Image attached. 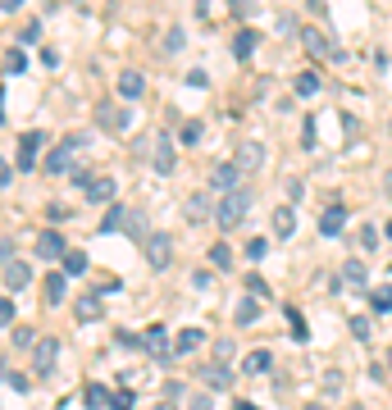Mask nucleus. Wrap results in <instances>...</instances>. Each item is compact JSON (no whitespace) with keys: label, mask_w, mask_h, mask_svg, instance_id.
I'll use <instances>...</instances> for the list:
<instances>
[{"label":"nucleus","mask_w":392,"mask_h":410,"mask_svg":"<svg viewBox=\"0 0 392 410\" xmlns=\"http://www.w3.org/2000/svg\"><path fill=\"white\" fill-rule=\"evenodd\" d=\"M251 201H256V196H251V187L224 192V196H219V205H215V224H219V228H238L242 219L251 215Z\"/></svg>","instance_id":"1"},{"label":"nucleus","mask_w":392,"mask_h":410,"mask_svg":"<svg viewBox=\"0 0 392 410\" xmlns=\"http://www.w3.org/2000/svg\"><path fill=\"white\" fill-rule=\"evenodd\" d=\"M142 251H146V265H151V269H169V260H174V238H169V233H151V238L142 242Z\"/></svg>","instance_id":"2"},{"label":"nucleus","mask_w":392,"mask_h":410,"mask_svg":"<svg viewBox=\"0 0 392 410\" xmlns=\"http://www.w3.org/2000/svg\"><path fill=\"white\" fill-rule=\"evenodd\" d=\"M78 146H82V137H64L60 146H51V155H46V173H69L73 169V155H78Z\"/></svg>","instance_id":"3"},{"label":"nucleus","mask_w":392,"mask_h":410,"mask_svg":"<svg viewBox=\"0 0 392 410\" xmlns=\"http://www.w3.org/2000/svg\"><path fill=\"white\" fill-rule=\"evenodd\" d=\"M96 123H100L105 132H123V128L132 123V114H128L123 105H114V100H100V105H96Z\"/></svg>","instance_id":"4"},{"label":"nucleus","mask_w":392,"mask_h":410,"mask_svg":"<svg viewBox=\"0 0 392 410\" xmlns=\"http://www.w3.org/2000/svg\"><path fill=\"white\" fill-rule=\"evenodd\" d=\"M142 351H146L151 360H169V356H174V342H169V333H164V328L155 324L151 333L142 337Z\"/></svg>","instance_id":"5"},{"label":"nucleus","mask_w":392,"mask_h":410,"mask_svg":"<svg viewBox=\"0 0 392 410\" xmlns=\"http://www.w3.org/2000/svg\"><path fill=\"white\" fill-rule=\"evenodd\" d=\"M55 351H60V342H55V337H42V342L33 346V374H51L55 369Z\"/></svg>","instance_id":"6"},{"label":"nucleus","mask_w":392,"mask_h":410,"mask_svg":"<svg viewBox=\"0 0 392 410\" xmlns=\"http://www.w3.org/2000/svg\"><path fill=\"white\" fill-rule=\"evenodd\" d=\"M233 164H238L242 173H260V164H265V146H260V141H242V146H238V160H233Z\"/></svg>","instance_id":"7"},{"label":"nucleus","mask_w":392,"mask_h":410,"mask_svg":"<svg viewBox=\"0 0 392 410\" xmlns=\"http://www.w3.org/2000/svg\"><path fill=\"white\" fill-rule=\"evenodd\" d=\"M37 251H42V260H64L69 256V242H64V233L46 228L42 238H37Z\"/></svg>","instance_id":"8"},{"label":"nucleus","mask_w":392,"mask_h":410,"mask_svg":"<svg viewBox=\"0 0 392 410\" xmlns=\"http://www.w3.org/2000/svg\"><path fill=\"white\" fill-rule=\"evenodd\" d=\"M238 178H242L238 164H224V160H219L215 169H210V187H215V192H238Z\"/></svg>","instance_id":"9"},{"label":"nucleus","mask_w":392,"mask_h":410,"mask_svg":"<svg viewBox=\"0 0 392 410\" xmlns=\"http://www.w3.org/2000/svg\"><path fill=\"white\" fill-rule=\"evenodd\" d=\"M342 224H347V205H328L324 215H319V233H324V238H338Z\"/></svg>","instance_id":"10"},{"label":"nucleus","mask_w":392,"mask_h":410,"mask_svg":"<svg viewBox=\"0 0 392 410\" xmlns=\"http://www.w3.org/2000/svg\"><path fill=\"white\" fill-rule=\"evenodd\" d=\"M210 215H215V210H210V201H206L201 192H196V196H187V201H183V219H187V224H206Z\"/></svg>","instance_id":"11"},{"label":"nucleus","mask_w":392,"mask_h":410,"mask_svg":"<svg viewBox=\"0 0 392 410\" xmlns=\"http://www.w3.org/2000/svg\"><path fill=\"white\" fill-rule=\"evenodd\" d=\"M142 91H146V78L137 73V69H123V73H119V96L123 100H137Z\"/></svg>","instance_id":"12"},{"label":"nucleus","mask_w":392,"mask_h":410,"mask_svg":"<svg viewBox=\"0 0 392 410\" xmlns=\"http://www.w3.org/2000/svg\"><path fill=\"white\" fill-rule=\"evenodd\" d=\"M28 283H33V269H28L23 260H10V265H5V287H10V292H23Z\"/></svg>","instance_id":"13"},{"label":"nucleus","mask_w":392,"mask_h":410,"mask_svg":"<svg viewBox=\"0 0 392 410\" xmlns=\"http://www.w3.org/2000/svg\"><path fill=\"white\" fill-rule=\"evenodd\" d=\"M87 201L91 205H105V201H114V178H87Z\"/></svg>","instance_id":"14"},{"label":"nucleus","mask_w":392,"mask_h":410,"mask_svg":"<svg viewBox=\"0 0 392 410\" xmlns=\"http://www.w3.org/2000/svg\"><path fill=\"white\" fill-rule=\"evenodd\" d=\"M151 146H155V173H174V141L160 132Z\"/></svg>","instance_id":"15"},{"label":"nucleus","mask_w":392,"mask_h":410,"mask_svg":"<svg viewBox=\"0 0 392 410\" xmlns=\"http://www.w3.org/2000/svg\"><path fill=\"white\" fill-rule=\"evenodd\" d=\"M37 146H42V132H23V141H19V169H37Z\"/></svg>","instance_id":"16"},{"label":"nucleus","mask_w":392,"mask_h":410,"mask_svg":"<svg viewBox=\"0 0 392 410\" xmlns=\"http://www.w3.org/2000/svg\"><path fill=\"white\" fill-rule=\"evenodd\" d=\"M301 42H305V51L315 55V60H333V46L319 37V28H301Z\"/></svg>","instance_id":"17"},{"label":"nucleus","mask_w":392,"mask_h":410,"mask_svg":"<svg viewBox=\"0 0 392 410\" xmlns=\"http://www.w3.org/2000/svg\"><path fill=\"white\" fill-rule=\"evenodd\" d=\"M201 378L210 383V392H224V388L233 383V374H229V365H224V360H219V365H206V369H201Z\"/></svg>","instance_id":"18"},{"label":"nucleus","mask_w":392,"mask_h":410,"mask_svg":"<svg viewBox=\"0 0 392 410\" xmlns=\"http://www.w3.org/2000/svg\"><path fill=\"white\" fill-rule=\"evenodd\" d=\"M274 233H278V238H292L296 233V210L292 205H278V210H274Z\"/></svg>","instance_id":"19"},{"label":"nucleus","mask_w":392,"mask_h":410,"mask_svg":"<svg viewBox=\"0 0 392 410\" xmlns=\"http://www.w3.org/2000/svg\"><path fill=\"white\" fill-rule=\"evenodd\" d=\"M201 342H206V333H201V328H183V333L174 337V356H187V351H196Z\"/></svg>","instance_id":"20"},{"label":"nucleus","mask_w":392,"mask_h":410,"mask_svg":"<svg viewBox=\"0 0 392 410\" xmlns=\"http://www.w3.org/2000/svg\"><path fill=\"white\" fill-rule=\"evenodd\" d=\"M342 278H347L351 287H365V283H370V269H365V260H347V265H342Z\"/></svg>","instance_id":"21"},{"label":"nucleus","mask_w":392,"mask_h":410,"mask_svg":"<svg viewBox=\"0 0 392 410\" xmlns=\"http://www.w3.org/2000/svg\"><path fill=\"white\" fill-rule=\"evenodd\" d=\"M233 55H238V60H251V55H256V33H251V28H242V33L233 37Z\"/></svg>","instance_id":"22"},{"label":"nucleus","mask_w":392,"mask_h":410,"mask_svg":"<svg viewBox=\"0 0 392 410\" xmlns=\"http://www.w3.org/2000/svg\"><path fill=\"white\" fill-rule=\"evenodd\" d=\"M64 278H69V274H46V301H51V305H55V301H64V292H69V283H64Z\"/></svg>","instance_id":"23"},{"label":"nucleus","mask_w":392,"mask_h":410,"mask_svg":"<svg viewBox=\"0 0 392 410\" xmlns=\"http://www.w3.org/2000/svg\"><path fill=\"white\" fill-rule=\"evenodd\" d=\"M78 319H82V324H96L100 319V296H78Z\"/></svg>","instance_id":"24"},{"label":"nucleus","mask_w":392,"mask_h":410,"mask_svg":"<svg viewBox=\"0 0 392 410\" xmlns=\"http://www.w3.org/2000/svg\"><path fill=\"white\" fill-rule=\"evenodd\" d=\"M233 319H238L242 328H247V324H256V319H260V301H256V296H247V301H242L238 310H233Z\"/></svg>","instance_id":"25"},{"label":"nucleus","mask_w":392,"mask_h":410,"mask_svg":"<svg viewBox=\"0 0 392 410\" xmlns=\"http://www.w3.org/2000/svg\"><path fill=\"white\" fill-rule=\"evenodd\" d=\"M123 228H128V238H132V242H146V238H151V233H146V219H142V210H128Z\"/></svg>","instance_id":"26"},{"label":"nucleus","mask_w":392,"mask_h":410,"mask_svg":"<svg viewBox=\"0 0 392 410\" xmlns=\"http://www.w3.org/2000/svg\"><path fill=\"white\" fill-rule=\"evenodd\" d=\"M64 274H73V278H82V274H87V251L69 247V256H64Z\"/></svg>","instance_id":"27"},{"label":"nucleus","mask_w":392,"mask_h":410,"mask_svg":"<svg viewBox=\"0 0 392 410\" xmlns=\"http://www.w3.org/2000/svg\"><path fill=\"white\" fill-rule=\"evenodd\" d=\"M123 219H128V210H123V205H109V210H105V219H100V233H119V228H123Z\"/></svg>","instance_id":"28"},{"label":"nucleus","mask_w":392,"mask_h":410,"mask_svg":"<svg viewBox=\"0 0 392 410\" xmlns=\"http://www.w3.org/2000/svg\"><path fill=\"white\" fill-rule=\"evenodd\" d=\"M269 369H274L269 351H251V356H247V374H269Z\"/></svg>","instance_id":"29"},{"label":"nucleus","mask_w":392,"mask_h":410,"mask_svg":"<svg viewBox=\"0 0 392 410\" xmlns=\"http://www.w3.org/2000/svg\"><path fill=\"white\" fill-rule=\"evenodd\" d=\"M201 137H206V123H201V119H187L183 132H178V141H183V146H196Z\"/></svg>","instance_id":"30"},{"label":"nucleus","mask_w":392,"mask_h":410,"mask_svg":"<svg viewBox=\"0 0 392 410\" xmlns=\"http://www.w3.org/2000/svg\"><path fill=\"white\" fill-rule=\"evenodd\" d=\"M287 328H292V337H296V342H305V337H310V324H305V314L296 310V305L287 310Z\"/></svg>","instance_id":"31"},{"label":"nucleus","mask_w":392,"mask_h":410,"mask_svg":"<svg viewBox=\"0 0 392 410\" xmlns=\"http://www.w3.org/2000/svg\"><path fill=\"white\" fill-rule=\"evenodd\" d=\"M370 310L374 314H388L392 310V287H374L370 292Z\"/></svg>","instance_id":"32"},{"label":"nucleus","mask_w":392,"mask_h":410,"mask_svg":"<svg viewBox=\"0 0 392 410\" xmlns=\"http://www.w3.org/2000/svg\"><path fill=\"white\" fill-rule=\"evenodd\" d=\"M296 91H301V96H315V91H319V73H310V69L296 73Z\"/></svg>","instance_id":"33"},{"label":"nucleus","mask_w":392,"mask_h":410,"mask_svg":"<svg viewBox=\"0 0 392 410\" xmlns=\"http://www.w3.org/2000/svg\"><path fill=\"white\" fill-rule=\"evenodd\" d=\"M356 247H360V251H374V247H379V228L365 224V228L356 233Z\"/></svg>","instance_id":"34"},{"label":"nucleus","mask_w":392,"mask_h":410,"mask_svg":"<svg viewBox=\"0 0 392 410\" xmlns=\"http://www.w3.org/2000/svg\"><path fill=\"white\" fill-rule=\"evenodd\" d=\"M210 265H219V269H229V265H233V251H229V242H219V247H210Z\"/></svg>","instance_id":"35"},{"label":"nucleus","mask_w":392,"mask_h":410,"mask_svg":"<svg viewBox=\"0 0 392 410\" xmlns=\"http://www.w3.org/2000/svg\"><path fill=\"white\" fill-rule=\"evenodd\" d=\"M87 406L91 410H100V406H109V392L100 388V383H87Z\"/></svg>","instance_id":"36"},{"label":"nucleus","mask_w":392,"mask_h":410,"mask_svg":"<svg viewBox=\"0 0 392 410\" xmlns=\"http://www.w3.org/2000/svg\"><path fill=\"white\" fill-rule=\"evenodd\" d=\"M28 69V55L23 51H5V73H23Z\"/></svg>","instance_id":"37"},{"label":"nucleus","mask_w":392,"mask_h":410,"mask_svg":"<svg viewBox=\"0 0 392 410\" xmlns=\"http://www.w3.org/2000/svg\"><path fill=\"white\" fill-rule=\"evenodd\" d=\"M247 296H260L265 301V296H269V283H265L260 274H247Z\"/></svg>","instance_id":"38"},{"label":"nucleus","mask_w":392,"mask_h":410,"mask_svg":"<svg viewBox=\"0 0 392 410\" xmlns=\"http://www.w3.org/2000/svg\"><path fill=\"white\" fill-rule=\"evenodd\" d=\"M351 337L370 342V319H365V314H351Z\"/></svg>","instance_id":"39"},{"label":"nucleus","mask_w":392,"mask_h":410,"mask_svg":"<svg viewBox=\"0 0 392 410\" xmlns=\"http://www.w3.org/2000/svg\"><path fill=\"white\" fill-rule=\"evenodd\" d=\"M5 383H10V392H33V378L28 374H5Z\"/></svg>","instance_id":"40"},{"label":"nucleus","mask_w":392,"mask_h":410,"mask_svg":"<svg viewBox=\"0 0 392 410\" xmlns=\"http://www.w3.org/2000/svg\"><path fill=\"white\" fill-rule=\"evenodd\" d=\"M132 401H137V397L123 388V392H114V397H109V410H132Z\"/></svg>","instance_id":"41"},{"label":"nucleus","mask_w":392,"mask_h":410,"mask_svg":"<svg viewBox=\"0 0 392 410\" xmlns=\"http://www.w3.org/2000/svg\"><path fill=\"white\" fill-rule=\"evenodd\" d=\"M247 256H251V260H265V256H269V242H265V238L247 242Z\"/></svg>","instance_id":"42"},{"label":"nucleus","mask_w":392,"mask_h":410,"mask_svg":"<svg viewBox=\"0 0 392 410\" xmlns=\"http://www.w3.org/2000/svg\"><path fill=\"white\" fill-rule=\"evenodd\" d=\"M114 342H119V346H142V337L128 333V328H119V333H114Z\"/></svg>","instance_id":"43"},{"label":"nucleus","mask_w":392,"mask_h":410,"mask_svg":"<svg viewBox=\"0 0 392 410\" xmlns=\"http://www.w3.org/2000/svg\"><path fill=\"white\" fill-rule=\"evenodd\" d=\"M10 319H14V301H10V296H0V328L10 324Z\"/></svg>","instance_id":"44"},{"label":"nucleus","mask_w":392,"mask_h":410,"mask_svg":"<svg viewBox=\"0 0 392 410\" xmlns=\"http://www.w3.org/2000/svg\"><path fill=\"white\" fill-rule=\"evenodd\" d=\"M42 64H46V69L60 64V51H55V46H42Z\"/></svg>","instance_id":"45"},{"label":"nucleus","mask_w":392,"mask_h":410,"mask_svg":"<svg viewBox=\"0 0 392 410\" xmlns=\"http://www.w3.org/2000/svg\"><path fill=\"white\" fill-rule=\"evenodd\" d=\"M23 42H28V46L42 42V23H28V28H23Z\"/></svg>","instance_id":"46"},{"label":"nucleus","mask_w":392,"mask_h":410,"mask_svg":"<svg viewBox=\"0 0 392 410\" xmlns=\"http://www.w3.org/2000/svg\"><path fill=\"white\" fill-rule=\"evenodd\" d=\"M10 260H14V242H5V238H0V269H5Z\"/></svg>","instance_id":"47"},{"label":"nucleus","mask_w":392,"mask_h":410,"mask_svg":"<svg viewBox=\"0 0 392 410\" xmlns=\"http://www.w3.org/2000/svg\"><path fill=\"white\" fill-rule=\"evenodd\" d=\"M14 346H33V328H14Z\"/></svg>","instance_id":"48"},{"label":"nucleus","mask_w":392,"mask_h":410,"mask_svg":"<svg viewBox=\"0 0 392 410\" xmlns=\"http://www.w3.org/2000/svg\"><path fill=\"white\" fill-rule=\"evenodd\" d=\"M338 388H342V374H338V369H333V374L324 378V392H333V397H338Z\"/></svg>","instance_id":"49"},{"label":"nucleus","mask_w":392,"mask_h":410,"mask_svg":"<svg viewBox=\"0 0 392 410\" xmlns=\"http://www.w3.org/2000/svg\"><path fill=\"white\" fill-rule=\"evenodd\" d=\"M164 397L178 401V397H183V383H174V378H169V383H164Z\"/></svg>","instance_id":"50"},{"label":"nucleus","mask_w":392,"mask_h":410,"mask_svg":"<svg viewBox=\"0 0 392 410\" xmlns=\"http://www.w3.org/2000/svg\"><path fill=\"white\" fill-rule=\"evenodd\" d=\"M301 192H305L301 178H287V196H292V201H301Z\"/></svg>","instance_id":"51"},{"label":"nucleus","mask_w":392,"mask_h":410,"mask_svg":"<svg viewBox=\"0 0 392 410\" xmlns=\"http://www.w3.org/2000/svg\"><path fill=\"white\" fill-rule=\"evenodd\" d=\"M187 410H210V397H206V392H201V397H192V401H187Z\"/></svg>","instance_id":"52"},{"label":"nucleus","mask_w":392,"mask_h":410,"mask_svg":"<svg viewBox=\"0 0 392 410\" xmlns=\"http://www.w3.org/2000/svg\"><path fill=\"white\" fill-rule=\"evenodd\" d=\"M10 178H14V169L5 164V155H0V187H10Z\"/></svg>","instance_id":"53"},{"label":"nucleus","mask_w":392,"mask_h":410,"mask_svg":"<svg viewBox=\"0 0 392 410\" xmlns=\"http://www.w3.org/2000/svg\"><path fill=\"white\" fill-rule=\"evenodd\" d=\"M19 5H23V0H0V10H5V14H14Z\"/></svg>","instance_id":"54"},{"label":"nucleus","mask_w":392,"mask_h":410,"mask_svg":"<svg viewBox=\"0 0 392 410\" xmlns=\"http://www.w3.org/2000/svg\"><path fill=\"white\" fill-rule=\"evenodd\" d=\"M383 192H388V196H392V173H388V178H383Z\"/></svg>","instance_id":"55"},{"label":"nucleus","mask_w":392,"mask_h":410,"mask_svg":"<svg viewBox=\"0 0 392 410\" xmlns=\"http://www.w3.org/2000/svg\"><path fill=\"white\" fill-rule=\"evenodd\" d=\"M155 410H178V406H174V401H160V406H155Z\"/></svg>","instance_id":"56"},{"label":"nucleus","mask_w":392,"mask_h":410,"mask_svg":"<svg viewBox=\"0 0 392 410\" xmlns=\"http://www.w3.org/2000/svg\"><path fill=\"white\" fill-rule=\"evenodd\" d=\"M233 410H256V406H251V401H238V406H233Z\"/></svg>","instance_id":"57"},{"label":"nucleus","mask_w":392,"mask_h":410,"mask_svg":"<svg viewBox=\"0 0 392 410\" xmlns=\"http://www.w3.org/2000/svg\"><path fill=\"white\" fill-rule=\"evenodd\" d=\"M5 374H10V365H5V360H0V383H5Z\"/></svg>","instance_id":"58"},{"label":"nucleus","mask_w":392,"mask_h":410,"mask_svg":"<svg viewBox=\"0 0 392 410\" xmlns=\"http://www.w3.org/2000/svg\"><path fill=\"white\" fill-rule=\"evenodd\" d=\"M301 410H324V406H319V401H310V406H301Z\"/></svg>","instance_id":"59"},{"label":"nucleus","mask_w":392,"mask_h":410,"mask_svg":"<svg viewBox=\"0 0 392 410\" xmlns=\"http://www.w3.org/2000/svg\"><path fill=\"white\" fill-rule=\"evenodd\" d=\"M383 233H388V238H392V219H388V228H383Z\"/></svg>","instance_id":"60"},{"label":"nucleus","mask_w":392,"mask_h":410,"mask_svg":"<svg viewBox=\"0 0 392 410\" xmlns=\"http://www.w3.org/2000/svg\"><path fill=\"white\" fill-rule=\"evenodd\" d=\"M347 410H365V406H347Z\"/></svg>","instance_id":"61"},{"label":"nucleus","mask_w":392,"mask_h":410,"mask_svg":"<svg viewBox=\"0 0 392 410\" xmlns=\"http://www.w3.org/2000/svg\"><path fill=\"white\" fill-rule=\"evenodd\" d=\"M0 96H5V91H0Z\"/></svg>","instance_id":"62"}]
</instances>
